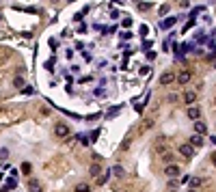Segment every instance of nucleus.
Masks as SVG:
<instances>
[{
    "instance_id": "obj_1",
    "label": "nucleus",
    "mask_w": 216,
    "mask_h": 192,
    "mask_svg": "<svg viewBox=\"0 0 216 192\" xmlns=\"http://www.w3.org/2000/svg\"><path fill=\"white\" fill-rule=\"evenodd\" d=\"M54 134H56L58 138H67L71 132H69V127H67L65 123H56V127H54Z\"/></svg>"
},
{
    "instance_id": "obj_2",
    "label": "nucleus",
    "mask_w": 216,
    "mask_h": 192,
    "mask_svg": "<svg viewBox=\"0 0 216 192\" xmlns=\"http://www.w3.org/2000/svg\"><path fill=\"white\" fill-rule=\"evenodd\" d=\"M190 80H192V71L190 69H184V71H179V74H177V82H179V84H188Z\"/></svg>"
},
{
    "instance_id": "obj_3",
    "label": "nucleus",
    "mask_w": 216,
    "mask_h": 192,
    "mask_svg": "<svg viewBox=\"0 0 216 192\" xmlns=\"http://www.w3.org/2000/svg\"><path fill=\"white\" fill-rule=\"evenodd\" d=\"M164 173H166V175H169L171 179H175V177H179V175H182V168H179L177 164H169V166L164 168Z\"/></svg>"
},
{
    "instance_id": "obj_4",
    "label": "nucleus",
    "mask_w": 216,
    "mask_h": 192,
    "mask_svg": "<svg viewBox=\"0 0 216 192\" xmlns=\"http://www.w3.org/2000/svg\"><path fill=\"white\" fill-rule=\"evenodd\" d=\"M179 153H182L186 160H190L192 155H195V147H192L190 143H186V145H182V147H179Z\"/></svg>"
},
{
    "instance_id": "obj_5",
    "label": "nucleus",
    "mask_w": 216,
    "mask_h": 192,
    "mask_svg": "<svg viewBox=\"0 0 216 192\" xmlns=\"http://www.w3.org/2000/svg\"><path fill=\"white\" fill-rule=\"evenodd\" d=\"M173 80H177V76L173 71H164V74H160V84H171Z\"/></svg>"
},
{
    "instance_id": "obj_6",
    "label": "nucleus",
    "mask_w": 216,
    "mask_h": 192,
    "mask_svg": "<svg viewBox=\"0 0 216 192\" xmlns=\"http://www.w3.org/2000/svg\"><path fill=\"white\" fill-rule=\"evenodd\" d=\"M177 22V17H166V20H160V28L162 30H169V28H173Z\"/></svg>"
},
{
    "instance_id": "obj_7",
    "label": "nucleus",
    "mask_w": 216,
    "mask_h": 192,
    "mask_svg": "<svg viewBox=\"0 0 216 192\" xmlns=\"http://www.w3.org/2000/svg\"><path fill=\"white\" fill-rule=\"evenodd\" d=\"M199 117H201V110H199V108H195V106L188 108V119H190V121H199Z\"/></svg>"
},
{
    "instance_id": "obj_8",
    "label": "nucleus",
    "mask_w": 216,
    "mask_h": 192,
    "mask_svg": "<svg viewBox=\"0 0 216 192\" xmlns=\"http://www.w3.org/2000/svg\"><path fill=\"white\" fill-rule=\"evenodd\" d=\"M184 102H186L188 106H192V104L197 102V93H195V91H186V93H184Z\"/></svg>"
},
{
    "instance_id": "obj_9",
    "label": "nucleus",
    "mask_w": 216,
    "mask_h": 192,
    "mask_svg": "<svg viewBox=\"0 0 216 192\" xmlns=\"http://www.w3.org/2000/svg\"><path fill=\"white\" fill-rule=\"evenodd\" d=\"M89 175H91V177H102V175H104V173H102V166H100V164H91Z\"/></svg>"
},
{
    "instance_id": "obj_10",
    "label": "nucleus",
    "mask_w": 216,
    "mask_h": 192,
    "mask_svg": "<svg viewBox=\"0 0 216 192\" xmlns=\"http://www.w3.org/2000/svg\"><path fill=\"white\" fill-rule=\"evenodd\" d=\"M190 145H192V147H201V145H203V136L201 134H192L190 136Z\"/></svg>"
},
{
    "instance_id": "obj_11",
    "label": "nucleus",
    "mask_w": 216,
    "mask_h": 192,
    "mask_svg": "<svg viewBox=\"0 0 216 192\" xmlns=\"http://www.w3.org/2000/svg\"><path fill=\"white\" fill-rule=\"evenodd\" d=\"M195 132H197V134H201V136H203L205 132H208V125H205L203 121H195Z\"/></svg>"
},
{
    "instance_id": "obj_12",
    "label": "nucleus",
    "mask_w": 216,
    "mask_h": 192,
    "mask_svg": "<svg viewBox=\"0 0 216 192\" xmlns=\"http://www.w3.org/2000/svg\"><path fill=\"white\" fill-rule=\"evenodd\" d=\"M28 190H30V192H41V184H39V181H35V179H33L30 184H28Z\"/></svg>"
},
{
    "instance_id": "obj_13",
    "label": "nucleus",
    "mask_w": 216,
    "mask_h": 192,
    "mask_svg": "<svg viewBox=\"0 0 216 192\" xmlns=\"http://www.w3.org/2000/svg\"><path fill=\"white\" fill-rule=\"evenodd\" d=\"M108 179H110V171H106V173H104V175H102L100 179H97V186H104V184H106V181H108Z\"/></svg>"
},
{
    "instance_id": "obj_14",
    "label": "nucleus",
    "mask_w": 216,
    "mask_h": 192,
    "mask_svg": "<svg viewBox=\"0 0 216 192\" xmlns=\"http://www.w3.org/2000/svg\"><path fill=\"white\" fill-rule=\"evenodd\" d=\"M22 173H24V175H30V171H33V166H30V162H22Z\"/></svg>"
},
{
    "instance_id": "obj_15",
    "label": "nucleus",
    "mask_w": 216,
    "mask_h": 192,
    "mask_svg": "<svg viewBox=\"0 0 216 192\" xmlns=\"http://www.w3.org/2000/svg\"><path fill=\"white\" fill-rule=\"evenodd\" d=\"M17 184H15V177H9L7 181H4V188H9V190H13Z\"/></svg>"
},
{
    "instance_id": "obj_16",
    "label": "nucleus",
    "mask_w": 216,
    "mask_h": 192,
    "mask_svg": "<svg viewBox=\"0 0 216 192\" xmlns=\"http://www.w3.org/2000/svg\"><path fill=\"white\" fill-rule=\"evenodd\" d=\"M13 84H15L17 89H24V84H26V82H24V78H22V76H17V78L13 80Z\"/></svg>"
},
{
    "instance_id": "obj_17",
    "label": "nucleus",
    "mask_w": 216,
    "mask_h": 192,
    "mask_svg": "<svg viewBox=\"0 0 216 192\" xmlns=\"http://www.w3.org/2000/svg\"><path fill=\"white\" fill-rule=\"evenodd\" d=\"M76 192H91V186H87V184H80V186H76Z\"/></svg>"
},
{
    "instance_id": "obj_18",
    "label": "nucleus",
    "mask_w": 216,
    "mask_h": 192,
    "mask_svg": "<svg viewBox=\"0 0 216 192\" xmlns=\"http://www.w3.org/2000/svg\"><path fill=\"white\" fill-rule=\"evenodd\" d=\"M112 171H115V175H117V177H123V175H125V171H123V166H115Z\"/></svg>"
},
{
    "instance_id": "obj_19",
    "label": "nucleus",
    "mask_w": 216,
    "mask_h": 192,
    "mask_svg": "<svg viewBox=\"0 0 216 192\" xmlns=\"http://www.w3.org/2000/svg\"><path fill=\"white\" fill-rule=\"evenodd\" d=\"M87 11H89V9H84V11L76 13V15H74V20H76V22H80V20H82V17H84V13H87Z\"/></svg>"
},
{
    "instance_id": "obj_20",
    "label": "nucleus",
    "mask_w": 216,
    "mask_h": 192,
    "mask_svg": "<svg viewBox=\"0 0 216 192\" xmlns=\"http://www.w3.org/2000/svg\"><path fill=\"white\" fill-rule=\"evenodd\" d=\"M190 186H192V190H195L197 186H201V181H199V179H197V177H192V179H190Z\"/></svg>"
},
{
    "instance_id": "obj_21",
    "label": "nucleus",
    "mask_w": 216,
    "mask_h": 192,
    "mask_svg": "<svg viewBox=\"0 0 216 192\" xmlns=\"http://www.w3.org/2000/svg\"><path fill=\"white\" fill-rule=\"evenodd\" d=\"M100 117H102L100 112H95V114H89L87 119H89V121H97V119H100Z\"/></svg>"
},
{
    "instance_id": "obj_22",
    "label": "nucleus",
    "mask_w": 216,
    "mask_h": 192,
    "mask_svg": "<svg viewBox=\"0 0 216 192\" xmlns=\"http://www.w3.org/2000/svg\"><path fill=\"white\" fill-rule=\"evenodd\" d=\"M149 7H151L149 2H141V4H138V9H141V11H147V9H149Z\"/></svg>"
},
{
    "instance_id": "obj_23",
    "label": "nucleus",
    "mask_w": 216,
    "mask_h": 192,
    "mask_svg": "<svg viewBox=\"0 0 216 192\" xmlns=\"http://www.w3.org/2000/svg\"><path fill=\"white\" fill-rule=\"evenodd\" d=\"M110 17H112V20H117V17H119V11H117V9H110Z\"/></svg>"
},
{
    "instance_id": "obj_24",
    "label": "nucleus",
    "mask_w": 216,
    "mask_h": 192,
    "mask_svg": "<svg viewBox=\"0 0 216 192\" xmlns=\"http://www.w3.org/2000/svg\"><path fill=\"white\" fill-rule=\"evenodd\" d=\"M0 155H2V160H4L7 155H9V149H7V147H2V149H0Z\"/></svg>"
},
{
    "instance_id": "obj_25",
    "label": "nucleus",
    "mask_w": 216,
    "mask_h": 192,
    "mask_svg": "<svg viewBox=\"0 0 216 192\" xmlns=\"http://www.w3.org/2000/svg\"><path fill=\"white\" fill-rule=\"evenodd\" d=\"M123 26H125V28H130V26H132V20H130V17H125V20H123Z\"/></svg>"
},
{
    "instance_id": "obj_26",
    "label": "nucleus",
    "mask_w": 216,
    "mask_h": 192,
    "mask_svg": "<svg viewBox=\"0 0 216 192\" xmlns=\"http://www.w3.org/2000/svg\"><path fill=\"white\" fill-rule=\"evenodd\" d=\"M164 13H169V7L162 4V7H160V15H164Z\"/></svg>"
},
{
    "instance_id": "obj_27",
    "label": "nucleus",
    "mask_w": 216,
    "mask_h": 192,
    "mask_svg": "<svg viewBox=\"0 0 216 192\" xmlns=\"http://www.w3.org/2000/svg\"><path fill=\"white\" fill-rule=\"evenodd\" d=\"M212 164H214V166H216V153L212 155Z\"/></svg>"
},
{
    "instance_id": "obj_28",
    "label": "nucleus",
    "mask_w": 216,
    "mask_h": 192,
    "mask_svg": "<svg viewBox=\"0 0 216 192\" xmlns=\"http://www.w3.org/2000/svg\"><path fill=\"white\" fill-rule=\"evenodd\" d=\"M117 2H125V0H117Z\"/></svg>"
},
{
    "instance_id": "obj_29",
    "label": "nucleus",
    "mask_w": 216,
    "mask_h": 192,
    "mask_svg": "<svg viewBox=\"0 0 216 192\" xmlns=\"http://www.w3.org/2000/svg\"><path fill=\"white\" fill-rule=\"evenodd\" d=\"M188 192H197V190H188Z\"/></svg>"
},
{
    "instance_id": "obj_30",
    "label": "nucleus",
    "mask_w": 216,
    "mask_h": 192,
    "mask_svg": "<svg viewBox=\"0 0 216 192\" xmlns=\"http://www.w3.org/2000/svg\"><path fill=\"white\" fill-rule=\"evenodd\" d=\"M67 2H74V0H67Z\"/></svg>"
},
{
    "instance_id": "obj_31",
    "label": "nucleus",
    "mask_w": 216,
    "mask_h": 192,
    "mask_svg": "<svg viewBox=\"0 0 216 192\" xmlns=\"http://www.w3.org/2000/svg\"><path fill=\"white\" fill-rule=\"evenodd\" d=\"M214 67H216V65H214Z\"/></svg>"
}]
</instances>
